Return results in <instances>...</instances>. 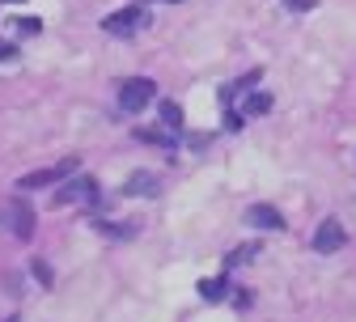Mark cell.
Returning <instances> with one entry per match:
<instances>
[{"instance_id":"6da1fadb","label":"cell","mask_w":356,"mask_h":322,"mask_svg":"<svg viewBox=\"0 0 356 322\" xmlns=\"http://www.w3.org/2000/svg\"><path fill=\"white\" fill-rule=\"evenodd\" d=\"M0 229H9L13 238H30L34 234V208H30V200H22V195H13V200H5L0 204Z\"/></svg>"},{"instance_id":"7a4b0ae2","label":"cell","mask_w":356,"mask_h":322,"mask_svg":"<svg viewBox=\"0 0 356 322\" xmlns=\"http://www.w3.org/2000/svg\"><path fill=\"white\" fill-rule=\"evenodd\" d=\"M72 174H76V157H64V161H56L51 170H30V174H22V178H17V191L56 187V182H64V178H72Z\"/></svg>"},{"instance_id":"3957f363","label":"cell","mask_w":356,"mask_h":322,"mask_svg":"<svg viewBox=\"0 0 356 322\" xmlns=\"http://www.w3.org/2000/svg\"><path fill=\"white\" fill-rule=\"evenodd\" d=\"M153 94H157V85H153L149 77H131V81L119 85V106L136 115V111H145V106L153 102Z\"/></svg>"},{"instance_id":"277c9868","label":"cell","mask_w":356,"mask_h":322,"mask_svg":"<svg viewBox=\"0 0 356 322\" xmlns=\"http://www.w3.org/2000/svg\"><path fill=\"white\" fill-rule=\"evenodd\" d=\"M94 191H98V178H89V174H72L64 187L51 195V204H56V208H64V204H81V200H89Z\"/></svg>"},{"instance_id":"5b68a950","label":"cell","mask_w":356,"mask_h":322,"mask_svg":"<svg viewBox=\"0 0 356 322\" xmlns=\"http://www.w3.org/2000/svg\"><path fill=\"white\" fill-rule=\"evenodd\" d=\"M343 242H348V234H343V225H339L335 216H327V220L314 229V250H318V255H335Z\"/></svg>"},{"instance_id":"8992f818","label":"cell","mask_w":356,"mask_h":322,"mask_svg":"<svg viewBox=\"0 0 356 322\" xmlns=\"http://www.w3.org/2000/svg\"><path fill=\"white\" fill-rule=\"evenodd\" d=\"M246 225H250V229H267V234H280V229H289L284 216H280V208H272V204H250V208H246Z\"/></svg>"},{"instance_id":"52a82bcc","label":"cell","mask_w":356,"mask_h":322,"mask_svg":"<svg viewBox=\"0 0 356 322\" xmlns=\"http://www.w3.org/2000/svg\"><path fill=\"white\" fill-rule=\"evenodd\" d=\"M140 22H145V13H140L136 5H127V9L111 13V17L102 22V30H106V34H115V38H123V34H131V30H136Z\"/></svg>"},{"instance_id":"ba28073f","label":"cell","mask_w":356,"mask_h":322,"mask_svg":"<svg viewBox=\"0 0 356 322\" xmlns=\"http://www.w3.org/2000/svg\"><path fill=\"white\" fill-rule=\"evenodd\" d=\"M123 195H145V200H153V195H161V178L149 174V170H136V174L123 182Z\"/></svg>"},{"instance_id":"9c48e42d","label":"cell","mask_w":356,"mask_h":322,"mask_svg":"<svg viewBox=\"0 0 356 322\" xmlns=\"http://www.w3.org/2000/svg\"><path fill=\"white\" fill-rule=\"evenodd\" d=\"M200 297L204 301H225L229 297V280L225 275H208V280H200Z\"/></svg>"},{"instance_id":"30bf717a","label":"cell","mask_w":356,"mask_h":322,"mask_svg":"<svg viewBox=\"0 0 356 322\" xmlns=\"http://www.w3.org/2000/svg\"><path fill=\"white\" fill-rule=\"evenodd\" d=\"M250 85H259V68H250L246 77H238V81H229V85H220V102L229 106V102L242 94V89H250Z\"/></svg>"},{"instance_id":"8fae6325","label":"cell","mask_w":356,"mask_h":322,"mask_svg":"<svg viewBox=\"0 0 356 322\" xmlns=\"http://www.w3.org/2000/svg\"><path fill=\"white\" fill-rule=\"evenodd\" d=\"M94 229H98V234L102 238H119V242H127V238H136V220H131V225H115V220H94Z\"/></svg>"},{"instance_id":"7c38bea8","label":"cell","mask_w":356,"mask_h":322,"mask_svg":"<svg viewBox=\"0 0 356 322\" xmlns=\"http://www.w3.org/2000/svg\"><path fill=\"white\" fill-rule=\"evenodd\" d=\"M254 255H259V242H242V246H234V250L225 255V271H234V267H246Z\"/></svg>"},{"instance_id":"4fadbf2b","label":"cell","mask_w":356,"mask_h":322,"mask_svg":"<svg viewBox=\"0 0 356 322\" xmlns=\"http://www.w3.org/2000/svg\"><path fill=\"white\" fill-rule=\"evenodd\" d=\"M157 115H161V127L165 131H178V127H183V106H178V102H157Z\"/></svg>"},{"instance_id":"5bb4252c","label":"cell","mask_w":356,"mask_h":322,"mask_svg":"<svg viewBox=\"0 0 356 322\" xmlns=\"http://www.w3.org/2000/svg\"><path fill=\"white\" fill-rule=\"evenodd\" d=\"M272 111V94H267V89H254V94L246 98V106H242V115L250 119V115H267Z\"/></svg>"},{"instance_id":"9a60e30c","label":"cell","mask_w":356,"mask_h":322,"mask_svg":"<svg viewBox=\"0 0 356 322\" xmlns=\"http://www.w3.org/2000/svg\"><path fill=\"white\" fill-rule=\"evenodd\" d=\"M13 30H17V34H22V38H26V34H30V38H34V34H38V30H42V22H38V17H17V22H13Z\"/></svg>"},{"instance_id":"2e32d148","label":"cell","mask_w":356,"mask_h":322,"mask_svg":"<svg viewBox=\"0 0 356 322\" xmlns=\"http://www.w3.org/2000/svg\"><path fill=\"white\" fill-rule=\"evenodd\" d=\"M225 127H229V131H242V127H246V115H242V111H225Z\"/></svg>"},{"instance_id":"e0dca14e","label":"cell","mask_w":356,"mask_h":322,"mask_svg":"<svg viewBox=\"0 0 356 322\" xmlns=\"http://www.w3.org/2000/svg\"><path fill=\"white\" fill-rule=\"evenodd\" d=\"M318 0H284V9H293V13H309Z\"/></svg>"},{"instance_id":"ac0fdd59","label":"cell","mask_w":356,"mask_h":322,"mask_svg":"<svg viewBox=\"0 0 356 322\" xmlns=\"http://www.w3.org/2000/svg\"><path fill=\"white\" fill-rule=\"evenodd\" d=\"M34 275H38V284H51V267H47V263H42V259L34 263Z\"/></svg>"},{"instance_id":"d6986e66","label":"cell","mask_w":356,"mask_h":322,"mask_svg":"<svg viewBox=\"0 0 356 322\" xmlns=\"http://www.w3.org/2000/svg\"><path fill=\"white\" fill-rule=\"evenodd\" d=\"M13 51H17V47H13V42H9V38H0V60H9Z\"/></svg>"},{"instance_id":"ffe728a7","label":"cell","mask_w":356,"mask_h":322,"mask_svg":"<svg viewBox=\"0 0 356 322\" xmlns=\"http://www.w3.org/2000/svg\"><path fill=\"white\" fill-rule=\"evenodd\" d=\"M5 322H22V318H17V314H9V318H5Z\"/></svg>"},{"instance_id":"44dd1931","label":"cell","mask_w":356,"mask_h":322,"mask_svg":"<svg viewBox=\"0 0 356 322\" xmlns=\"http://www.w3.org/2000/svg\"><path fill=\"white\" fill-rule=\"evenodd\" d=\"M170 5H178V0H170Z\"/></svg>"}]
</instances>
